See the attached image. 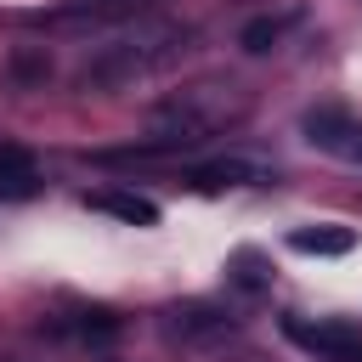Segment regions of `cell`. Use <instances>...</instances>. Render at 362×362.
Here are the masks:
<instances>
[{
    "label": "cell",
    "instance_id": "obj_7",
    "mask_svg": "<svg viewBox=\"0 0 362 362\" xmlns=\"http://www.w3.org/2000/svg\"><path fill=\"white\" fill-rule=\"evenodd\" d=\"M288 249L294 255H351L356 232L351 226H300V232H288Z\"/></svg>",
    "mask_w": 362,
    "mask_h": 362
},
{
    "label": "cell",
    "instance_id": "obj_8",
    "mask_svg": "<svg viewBox=\"0 0 362 362\" xmlns=\"http://www.w3.org/2000/svg\"><path fill=\"white\" fill-rule=\"evenodd\" d=\"M192 187H238V181H266V170L260 164H243V158H221V164H204V170H192L187 175Z\"/></svg>",
    "mask_w": 362,
    "mask_h": 362
},
{
    "label": "cell",
    "instance_id": "obj_3",
    "mask_svg": "<svg viewBox=\"0 0 362 362\" xmlns=\"http://www.w3.org/2000/svg\"><path fill=\"white\" fill-rule=\"evenodd\" d=\"M283 334H288L300 351L322 356V362H362V328H351V322H305V317H283Z\"/></svg>",
    "mask_w": 362,
    "mask_h": 362
},
{
    "label": "cell",
    "instance_id": "obj_5",
    "mask_svg": "<svg viewBox=\"0 0 362 362\" xmlns=\"http://www.w3.org/2000/svg\"><path fill=\"white\" fill-rule=\"evenodd\" d=\"M305 141H311V147H328V153H339V158H351V164H362V124L345 119V113H334V107L305 113Z\"/></svg>",
    "mask_w": 362,
    "mask_h": 362
},
{
    "label": "cell",
    "instance_id": "obj_10",
    "mask_svg": "<svg viewBox=\"0 0 362 362\" xmlns=\"http://www.w3.org/2000/svg\"><path fill=\"white\" fill-rule=\"evenodd\" d=\"M294 23V11H283V17H255V23H243V34H238V45L243 51H272L277 40H283V28Z\"/></svg>",
    "mask_w": 362,
    "mask_h": 362
},
{
    "label": "cell",
    "instance_id": "obj_2",
    "mask_svg": "<svg viewBox=\"0 0 362 362\" xmlns=\"http://www.w3.org/2000/svg\"><path fill=\"white\" fill-rule=\"evenodd\" d=\"M238 107H243V96H226L221 85L181 90V96H170V102L153 113V130H158L153 147H198V141H209Z\"/></svg>",
    "mask_w": 362,
    "mask_h": 362
},
{
    "label": "cell",
    "instance_id": "obj_6",
    "mask_svg": "<svg viewBox=\"0 0 362 362\" xmlns=\"http://www.w3.org/2000/svg\"><path fill=\"white\" fill-rule=\"evenodd\" d=\"M85 204L102 209V215H119L130 226H158V204L141 198V192H85Z\"/></svg>",
    "mask_w": 362,
    "mask_h": 362
},
{
    "label": "cell",
    "instance_id": "obj_9",
    "mask_svg": "<svg viewBox=\"0 0 362 362\" xmlns=\"http://www.w3.org/2000/svg\"><path fill=\"white\" fill-rule=\"evenodd\" d=\"M34 192V164L23 147H0V198H28Z\"/></svg>",
    "mask_w": 362,
    "mask_h": 362
},
{
    "label": "cell",
    "instance_id": "obj_1",
    "mask_svg": "<svg viewBox=\"0 0 362 362\" xmlns=\"http://www.w3.org/2000/svg\"><path fill=\"white\" fill-rule=\"evenodd\" d=\"M187 40H192V28H181V23H141V17H136V28L113 34V40L79 68V79L96 85V90H124V85L170 68V62L187 51Z\"/></svg>",
    "mask_w": 362,
    "mask_h": 362
},
{
    "label": "cell",
    "instance_id": "obj_4",
    "mask_svg": "<svg viewBox=\"0 0 362 362\" xmlns=\"http://www.w3.org/2000/svg\"><path fill=\"white\" fill-rule=\"evenodd\" d=\"M124 17H141V0H62L51 11H34L28 23L34 28H107Z\"/></svg>",
    "mask_w": 362,
    "mask_h": 362
}]
</instances>
